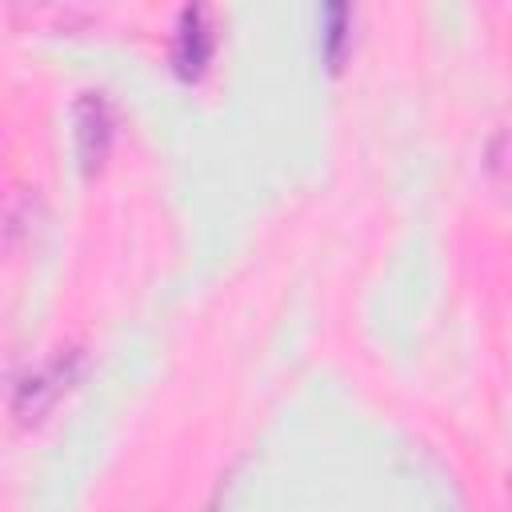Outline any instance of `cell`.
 Masks as SVG:
<instances>
[{
    "mask_svg": "<svg viewBox=\"0 0 512 512\" xmlns=\"http://www.w3.org/2000/svg\"><path fill=\"white\" fill-rule=\"evenodd\" d=\"M80 364H84V352L80 348H60L52 352L48 360H40L36 368H28L24 376L12 380V396H8V408L20 424H32L40 420L68 388L72 380L80 376Z\"/></svg>",
    "mask_w": 512,
    "mask_h": 512,
    "instance_id": "obj_1",
    "label": "cell"
},
{
    "mask_svg": "<svg viewBox=\"0 0 512 512\" xmlns=\"http://www.w3.org/2000/svg\"><path fill=\"white\" fill-rule=\"evenodd\" d=\"M72 132H76V156L84 172H96L108 160L112 136H116V116L112 100L100 88H84L72 104Z\"/></svg>",
    "mask_w": 512,
    "mask_h": 512,
    "instance_id": "obj_2",
    "label": "cell"
},
{
    "mask_svg": "<svg viewBox=\"0 0 512 512\" xmlns=\"http://www.w3.org/2000/svg\"><path fill=\"white\" fill-rule=\"evenodd\" d=\"M212 24H208V8L204 4H184L176 12V28H172V68L180 80H196L208 60H212Z\"/></svg>",
    "mask_w": 512,
    "mask_h": 512,
    "instance_id": "obj_3",
    "label": "cell"
},
{
    "mask_svg": "<svg viewBox=\"0 0 512 512\" xmlns=\"http://www.w3.org/2000/svg\"><path fill=\"white\" fill-rule=\"evenodd\" d=\"M348 44H352V8L348 4H324L320 8V52H324V64L340 68Z\"/></svg>",
    "mask_w": 512,
    "mask_h": 512,
    "instance_id": "obj_4",
    "label": "cell"
},
{
    "mask_svg": "<svg viewBox=\"0 0 512 512\" xmlns=\"http://www.w3.org/2000/svg\"><path fill=\"white\" fill-rule=\"evenodd\" d=\"M488 172L496 176L500 188L512 192V132H500L492 140V148H488Z\"/></svg>",
    "mask_w": 512,
    "mask_h": 512,
    "instance_id": "obj_5",
    "label": "cell"
}]
</instances>
